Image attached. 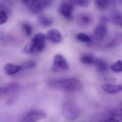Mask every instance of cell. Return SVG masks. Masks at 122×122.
<instances>
[{"label":"cell","mask_w":122,"mask_h":122,"mask_svg":"<svg viewBox=\"0 0 122 122\" xmlns=\"http://www.w3.org/2000/svg\"><path fill=\"white\" fill-rule=\"evenodd\" d=\"M122 35L121 34H117L109 43L108 46L110 48H113L119 45L122 41Z\"/></svg>","instance_id":"obj_17"},{"label":"cell","mask_w":122,"mask_h":122,"mask_svg":"<svg viewBox=\"0 0 122 122\" xmlns=\"http://www.w3.org/2000/svg\"><path fill=\"white\" fill-rule=\"evenodd\" d=\"M103 23H106L109 21V19L106 16H102L101 19Z\"/></svg>","instance_id":"obj_28"},{"label":"cell","mask_w":122,"mask_h":122,"mask_svg":"<svg viewBox=\"0 0 122 122\" xmlns=\"http://www.w3.org/2000/svg\"><path fill=\"white\" fill-rule=\"evenodd\" d=\"M102 89L107 93L110 94H116L122 91V85H117L110 84H106L102 86Z\"/></svg>","instance_id":"obj_11"},{"label":"cell","mask_w":122,"mask_h":122,"mask_svg":"<svg viewBox=\"0 0 122 122\" xmlns=\"http://www.w3.org/2000/svg\"><path fill=\"white\" fill-rule=\"evenodd\" d=\"M76 38L78 41L84 43H88L91 41L90 38L88 35L84 33H80L77 35Z\"/></svg>","instance_id":"obj_21"},{"label":"cell","mask_w":122,"mask_h":122,"mask_svg":"<svg viewBox=\"0 0 122 122\" xmlns=\"http://www.w3.org/2000/svg\"><path fill=\"white\" fill-rule=\"evenodd\" d=\"M109 4V0H95L96 7L100 10H105Z\"/></svg>","instance_id":"obj_15"},{"label":"cell","mask_w":122,"mask_h":122,"mask_svg":"<svg viewBox=\"0 0 122 122\" xmlns=\"http://www.w3.org/2000/svg\"><path fill=\"white\" fill-rule=\"evenodd\" d=\"M46 36L41 33L37 34L24 49L23 51L27 54H34L42 52L46 46Z\"/></svg>","instance_id":"obj_2"},{"label":"cell","mask_w":122,"mask_h":122,"mask_svg":"<svg viewBox=\"0 0 122 122\" xmlns=\"http://www.w3.org/2000/svg\"><path fill=\"white\" fill-rule=\"evenodd\" d=\"M8 16L4 11L0 10V25H3L7 22Z\"/></svg>","instance_id":"obj_23"},{"label":"cell","mask_w":122,"mask_h":122,"mask_svg":"<svg viewBox=\"0 0 122 122\" xmlns=\"http://www.w3.org/2000/svg\"><path fill=\"white\" fill-rule=\"evenodd\" d=\"M48 85L53 89L70 92L79 91L82 87L80 81L75 77L52 80L49 82Z\"/></svg>","instance_id":"obj_1"},{"label":"cell","mask_w":122,"mask_h":122,"mask_svg":"<svg viewBox=\"0 0 122 122\" xmlns=\"http://www.w3.org/2000/svg\"><path fill=\"white\" fill-rule=\"evenodd\" d=\"M20 86V85L18 82H12L9 83L5 87L6 93H9L12 91L18 89Z\"/></svg>","instance_id":"obj_19"},{"label":"cell","mask_w":122,"mask_h":122,"mask_svg":"<svg viewBox=\"0 0 122 122\" xmlns=\"http://www.w3.org/2000/svg\"><path fill=\"white\" fill-rule=\"evenodd\" d=\"M39 24L43 27H48L53 23V20L51 18L46 16H42L38 19Z\"/></svg>","instance_id":"obj_13"},{"label":"cell","mask_w":122,"mask_h":122,"mask_svg":"<svg viewBox=\"0 0 122 122\" xmlns=\"http://www.w3.org/2000/svg\"><path fill=\"white\" fill-rule=\"evenodd\" d=\"M46 117L45 112L39 110H33L27 112L20 122H36Z\"/></svg>","instance_id":"obj_5"},{"label":"cell","mask_w":122,"mask_h":122,"mask_svg":"<svg viewBox=\"0 0 122 122\" xmlns=\"http://www.w3.org/2000/svg\"><path fill=\"white\" fill-rule=\"evenodd\" d=\"M94 64L96 69L100 72H105L109 69V65L107 63L101 58H95Z\"/></svg>","instance_id":"obj_12"},{"label":"cell","mask_w":122,"mask_h":122,"mask_svg":"<svg viewBox=\"0 0 122 122\" xmlns=\"http://www.w3.org/2000/svg\"><path fill=\"white\" fill-rule=\"evenodd\" d=\"M46 38L53 43H58L61 42L62 36L60 32L57 29H52L47 32Z\"/></svg>","instance_id":"obj_8"},{"label":"cell","mask_w":122,"mask_h":122,"mask_svg":"<svg viewBox=\"0 0 122 122\" xmlns=\"http://www.w3.org/2000/svg\"><path fill=\"white\" fill-rule=\"evenodd\" d=\"M22 1L24 4L30 9L37 4V3L38 0H22Z\"/></svg>","instance_id":"obj_25"},{"label":"cell","mask_w":122,"mask_h":122,"mask_svg":"<svg viewBox=\"0 0 122 122\" xmlns=\"http://www.w3.org/2000/svg\"><path fill=\"white\" fill-rule=\"evenodd\" d=\"M95 58L92 55H84L80 58V61L83 64H85L91 65L94 64Z\"/></svg>","instance_id":"obj_14"},{"label":"cell","mask_w":122,"mask_h":122,"mask_svg":"<svg viewBox=\"0 0 122 122\" xmlns=\"http://www.w3.org/2000/svg\"><path fill=\"white\" fill-rule=\"evenodd\" d=\"M93 19L91 15L88 13L80 14L77 18V21L80 25L83 26L89 25L92 23Z\"/></svg>","instance_id":"obj_9"},{"label":"cell","mask_w":122,"mask_h":122,"mask_svg":"<svg viewBox=\"0 0 122 122\" xmlns=\"http://www.w3.org/2000/svg\"><path fill=\"white\" fill-rule=\"evenodd\" d=\"M6 45L5 39V36L3 34L0 35V46L3 47H5Z\"/></svg>","instance_id":"obj_26"},{"label":"cell","mask_w":122,"mask_h":122,"mask_svg":"<svg viewBox=\"0 0 122 122\" xmlns=\"http://www.w3.org/2000/svg\"><path fill=\"white\" fill-rule=\"evenodd\" d=\"M108 31L107 26L104 24H101L96 27L94 31V36L98 41H102L106 36Z\"/></svg>","instance_id":"obj_7"},{"label":"cell","mask_w":122,"mask_h":122,"mask_svg":"<svg viewBox=\"0 0 122 122\" xmlns=\"http://www.w3.org/2000/svg\"><path fill=\"white\" fill-rule=\"evenodd\" d=\"M112 21L115 25L119 26L122 25V16L119 13H115L112 16L111 18Z\"/></svg>","instance_id":"obj_18"},{"label":"cell","mask_w":122,"mask_h":122,"mask_svg":"<svg viewBox=\"0 0 122 122\" xmlns=\"http://www.w3.org/2000/svg\"><path fill=\"white\" fill-rule=\"evenodd\" d=\"M69 66L67 61L62 55L56 54L53 60L52 70L54 72H61L68 71Z\"/></svg>","instance_id":"obj_4"},{"label":"cell","mask_w":122,"mask_h":122,"mask_svg":"<svg viewBox=\"0 0 122 122\" xmlns=\"http://www.w3.org/2000/svg\"><path fill=\"white\" fill-rule=\"evenodd\" d=\"M21 66L11 63L6 64L4 66L5 73L8 75H13L22 69Z\"/></svg>","instance_id":"obj_10"},{"label":"cell","mask_w":122,"mask_h":122,"mask_svg":"<svg viewBox=\"0 0 122 122\" xmlns=\"http://www.w3.org/2000/svg\"><path fill=\"white\" fill-rule=\"evenodd\" d=\"M62 112L67 119L73 120L79 117L80 111L79 107L74 102H67L63 105Z\"/></svg>","instance_id":"obj_3"},{"label":"cell","mask_w":122,"mask_h":122,"mask_svg":"<svg viewBox=\"0 0 122 122\" xmlns=\"http://www.w3.org/2000/svg\"><path fill=\"white\" fill-rule=\"evenodd\" d=\"M6 93L5 89V87H0V95Z\"/></svg>","instance_id":"obj_27"},{"label":"cell","mask_w":122,"mask_h":122,"mask_svg":"<svg viewBox=\"0 0 122 122\" xmlns=\"http://www.w3.org/2000/svg\"><path fill=\"white\" fill-rule=\"evenodd\" d=\"M77 5L81 7L85 8L89 6L90 4V0H76Z\"/></svg>","instance_id":"obj_24"},{"label":"cell","mask_w":122,"mask_h":122,"mask_svg":"<svg viewBox=\"0 0 122 122\" xmlns=\"http://www.w3.org/2000/svg\"><path fill=\"white\" fill-rule=\"evenodd\" d=\"M21 26L25 35L28 37L31 36L33 32V28L31 25L28 23H23L21 24Z\"/></svg>","instance_id":"obj_16"},{"label":"cell","mask_w":122,"mask_h":122,"mask_svg":"<svg viewBox=\"0 0 122 122\" xmlns=\"http://www.w3.org/2000/svg\"><path fill=\"white\" fill-rule=\"evenodd\" d=\"M60 14L67 20H72L74 18V7L72 4L67 2L62 3L59 8Z\"/></svg>","instance_id":"obj_6"},{"label":"cell","mask_w":122,"mask_h":122,"mask_svg":"<svg viewBox=\"0 0 122 122\" xmlns=\"http://www.w3.org/2000/svg\"><path fill=\"white\" fill-rule=\"evenodd\" d=\"M111 69L114 71L117 72H122V61L118 60L114 62L111 65Z\"/></svg>","instance_id":"obj_20"},{"label":"cell","mask_w":122,"mask_h":122,"mask_svg":"<svg viewBox=\"0 0 122 122\" xmlns=\"http://www.w3.org/2000/svg\"><path fill=\"white\" fill-rule=\"evenodd\" d=\"M37 66V63L35 61L33 60H29L23 64L22 67L28 68V69H33L35 68Z\"/></svg>","instance_id":"obj_22"}]
</instances>
